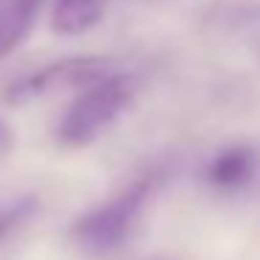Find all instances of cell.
<instances>
[{
    "label": "cell",
    "mask_w": 260,
    "mask_h": 260,
    "mask_svg": "<svg viewBox=\"0 0 260 260\" xmlns=\"http://www.w3.org/2000/svg\"><path fill=\"white\" fill-rule=\"evenodd\" d=\"M159 179H162L159 171H146L143 176L132 179L120 193H115L112 199H107L104 204L87 210L81 218H76L70 226V241L76 243V249L92 254V257L118 252L135 232L143 210L148 207L151 196L157 193Z\"/></svg>",
    "instance_id": "1"
},
{
    "label": "cell",
    "mask_w": 260,
    "mask_h": 260,
    "mask_svg": "<svg viewBox=\"0 0 260 260\" xmlns=\"http://www.w3.org/2000/svg\"><path fill=\"white\" fill-rule=\"evenodd\" d=\"M112 64L115 62L109 56H73V59L45 64V68L34 70L25 79L14 81L6 90V101L31 104L45 95H53V92H62V90H84L92 81L112 73Z\"/></svg>",
    "instance_id": "3"
},
{
    "label": "cell",
    "mask_w": 260,
    "mask_h": 260,
    "mask_svg": "<svg viewBox=\"0 0 260 260\" xmlns=\"http://www.w3.org/2000/svg\"><path fill=\"white\" fill-rule=\"evenodd\" d=\"M40 210L37 196H14L0 202V241L9 238L14 230H20L23 224H28L34 218V213Z\"/></svg>",
    "instance_id": "7"
},
{
    "label": "cell",
    "mask_w": 260,
    "mask_h": 260,
    "mask_svg": "<svg viewBox=\"0 0 260 260\" xmlns=\"http://www.w3.org/2000/svg\"><path fill=\"white\" fill-rule=\"evenodd\" d=\"M151 260H174V257H151Z\"/></svg>",
    "instance_id": "9"
},
{
    "label": "cell",
    "mask_w": 260,
    "mask_h": 260,
    "mask_svg": "<svg viewBox=\"0 0 260 260\" xmlns=\"http://www.w3.org/2000/svg\"><path fill=\"white\" fill-rule=\"evenodd\" d=\"M257 171V151L252 146H230L210 159L204 182L215 190H241Z\"/></svg>",
    "instance_id": "4"
},
{
    "label": "cell",
    "mask_w": 260,
    "mask_h": 260,
    "mask_svg": "<svg viewBox=\"0 0 260 260\" xmlns=\"http://www.w3.org/2000/svg\"><path fill=\"white\" fill-rule=\"evenodd\" d=\"M14 146V137H12V129H9L3 120H0V159L9 157V151H12Z\"/></svg>",
    "instance_id": "8"
},
{
    "label": "cell",
    "mask_w": 260,
    "mask_h": 260,
    "mask_svg": "<svg viewBox=\"0 0 260 260\" xmlns=\"http://www.w3.org/2000/svg\"><path fill=\"white\" fill-rule=\"evenodd\" d=\"M42 0H0V59H6L34 25Z\"/></svg>",
    "instance_id": "6"
},
{
    "label": "cell",
    "mask_w": 260,
    "mask_h": 260,
    "mask_svg": "<svg viewBox=\"0 0 260 260\" xmlns=\"http://www.w3.org/2000/svg\"><path fill=\"white\" fill-rule=\"evenodd\" d=\"M109 0H56L51 12V28L62 37H79L101 23Z\"/></svg>",
    "instance_id": "5"
},
{
    "label": "cell",
    "mask_w": 260,
    "mask_h": 260,
    "mask_svg": "<svg viewBox=\"0 0 260 260\" xmlns=\"http://www.w3.org/2000/svg\"><path fill=\"white\" fill-rule=\"evenodd\" d=\"M137 98V79L129 73H109L79 92L62 115L56 140L64 148H84L95 143L115 120L132 109Z\"/></svg>",
    "instance_id": "2"
}]
</instances>
